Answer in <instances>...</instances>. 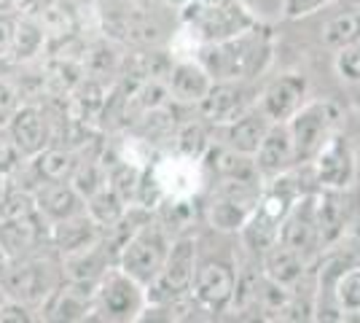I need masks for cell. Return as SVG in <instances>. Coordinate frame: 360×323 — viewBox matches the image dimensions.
<instances>
[{
	"mask_svg": "<svg viewBox=\"0 0 360 323\" xmlns=\"http://www.w3.org/2000/svg\"><path fill=\"white\" fill-rule=\"evenodd\" d=\"M25 156L19 154L14 138L8 135V129L0 124V172H11L16 165H22Z\"/></svg>",
	"mask_w": 360,
	"mask_h": 323,
	"instance_id": "e575fe53",
	"label": "cell"
},
{
	"mask_svg": "<svg viewBox=\"0 0 360 323\" xmlns=\"http://www.w3.org/2000/svg\"><path fill=\"white\" fill-rule=\"evenodd\" d=\"M6 262H8V259H6V253H3V251H0V270H3V267H6Z\"/></svg>",
	"mask_w": 360,
	"mask_h": 323,
	"instance_id": "7bdbcfd3",
	"label": "cell"
},
{
	"mask_svg": "<svg viewBox=\"0 0 360 323\" xmlns=\"http://www.w3.org/2000/svg\"><path fill=\"white\" fill-rule=\"evenodd\" d=\"M194 272H196V237L194 234H175L159 277L150 286H146L148 308H162L167 302L183 296V293H191Z\"/></svg>",
	"mask_w": 360,
	"mask_h": 323,
	"instance_id": "5b68a950",
	"label": "cell"
},
{
	"mask_svg": "<svg viewBox=\"0 0 360 323\" xmlns=\"http://www.w3.org/2000/svg\"><path fill=\"white\" fill-rule=\"evenodd\" d=\"M100 240H103V227H100L86 210L49 227V243L57 251L60 259L62 256H70V253H78V251H86V248L97 246Z\"/></svg>",
	"mask_w": 360,
	"mask_h": 323,
	"instance_id": "9a60e30c",
	"label": "cell"
},
{
	"mask_svg": "<svg viewBox=\"0 0 360 323\" xmlns=\"http://www.w3.org/2000/svg\"><path fill=\"white\" fill-rule=\"evenodd\" d=\"M19 0H0V11H8V8H16Z\"/></svg>",
	"mask_w": 360,
	"mask_h": 323,
	"instance_id": "ab89813d",
	"label": "cell"
},
{
	"mask_svg": "<svg viewBox=\"0 0 360 323\" xmlns=\"http://www.w3.org/2000/svg\"><path fill=\"white\" fill-rule=\"evenodd\" d=\"M70 184L75 186V191H78L84 200H89L91 194H97L100 189L108 186V165L100 162V159H81V165L75 170Z\"/></svg>",
	"mask_w": 360,
	"mask_h": 323,
	"instance_id": "4dcf8cb0",
	"label": "cell"
},
{
	"mask_svg": "<svg viewBox=\"0 0 360 323\" xmlns=\"http://www.w3.org/2000/svg\"><path fill=\"white\" fill-rule=\"evenodd\" d=\"M6 129L14 138L16 148L25 159H32L35 154H41L46 146H51V127H49V116L41 103H22L14 116L8 119Z\"/></svg>",
	"mask_w": 360,
	"mask_h": 323,
	"instance_id": "4fadbf2b",
	"label": "cell"
},
{
	"mask_svg": "<svg viewBox=\"0 0 360 323\" xmlns=\"http://www.w3.org/2000/svg\"><path fill=\"white\" fill-rule=\"evenodd\" d=\"M333 302L342 312H360V267H347L336 275Z\"/></svg>",
	"mask_w": 360,
	"mask_h": 323,
	"instance_id": "1f68e13d",
	"label": "cell"
},
{
	"mask_svg": "<svg viewBox=\"0 0 360 323\" xmlns=\"http://www.w3.org/2000/svg\"><path fill=\"white\" fill-rule=\"evenodd\" d=\"M103 30L110 41L129 44L135 49H153L165 38V27L159 25V19L143 11H110L103 19Z\"/></svg>",
	"mask_w": 360,
	"mask_h": 323,
	"instance_id": "7c38bea8",
	"label": "cell"
},
{
	"mask_svg": "<svg viewBox=\"0 0 360 323\" xmlns=\"http://www.w3.org/2000/svg\"><path fill=\"white\" fill-rule=\"evenodd\" d=\"M6 299H8V293H6V289H3V286H0V308H3V305H6Z\"/></svg>",
	"mask_w": 360,
	"mask_h": 323,
	"instance_id": "b9f144b4",
	"label": "cell"
},
{
	"mask_svg": "<svg viewBox=\"0 0 360 323\" xmlns=\"http://www.w3.org/2000/svg\"><path fill=\"white\" fill-rule=\"evenodd\" d=\"M255 167L261 172V178H277L283 172H290L296 167V154H293V140L288 132L285 122H274L266 132V138L261 140L258 151L253 154Z\"/></svg>",
	"mask_w": 360,
	"mask_h": 323,
	"instance_id": "e0dca14e",
	"label": "cell"
},
{
	"mask_svg": "<svg viewBox=\"0 0 360 323\" xmlns=\"http://www.w3.org/2000/svg\"><path fill=\"white\" fill-rule=\"evenodd\" d=\"M22 106V94L16 89L8 78L0 76V124L6 127L8 119L16 113V108Z\"/></svg>",
	"mask_w": 360,
	"mask_h": 323,
	"instance_id": "836d02e7",
	"label": "cell"
},
{
	"mask_svg": "<svg viewBox=\"0 0 360 323\" xmlns=\"http://www.w3.org/2000/svg\"><path fill=\"white\" fill-rule=\"evenodd\" d=\"M271 119L258 108L255 103L250 110H245L242 116H237L234 122H229L224 127V140L229 148H234V151H240V154H248L253 156L258 151V146H261V140L266 138V132H269L271 127Z\"/></svg>",
	"mask_w": 360,
	"mask_h": 323,
	"instance_id": "7402d4cb",
	"label": "cell"
},
{
	"mask_svg": "<svg viewBox=\"0 0 360 323\" xmlns=\"http://www.w3.org/2000/svg\"><path fill=\"white\" fill-rule=\"evenodd\" d=\"M320 38L330 49H342L345 44L360 38V8L342 11V14H333L330 19H326V25L320 30Z\"/></svg>",
	"mask_w": 360,
	"mask_h": 323,
	"instance_id": "f1b7e54d",
	"label": "cell"
},
{
	"mask_svg": "<svg viewBox=\"0 0 360 323\" xmlns=\"http://www.w3.org/2000/svg\"><path fill=\"white\" fill-rule=\"evenodd\" d=\"M269 57V38L264 30L245 27L221 41H207L199 49L202 68L212 81H248L253 78Z\"/></svg>",
	"mask_w": 360,
	"mask_h": 323,
	"instance_id": "6da1fadb",
	"label": "cell"
},
{
	"mask_svg": "<svg viewBox=\"0 0 360 323\" xmlns=\"http://www.w3.org/2000/svg\"><path fill=\"white\" fill-rule=\"evenodd\" d=\"M35 208L44 218L46 224H57V221H65L70 215H78L86 210V200L75 191V186L70 181L65 184H44L35 189Z\"/></svg>",
	"mask_w": 360,
	"mask_h": 323,
	"instance_id": "44dd1931",
	"label": "cell"
},
{
	"mask_svg": "<svg viewBox=\"0 0 360 323\" xmlns=\"http://www.w3.org/2000/svg\"><path fill=\"white\" fill-rule=\"evenodd\" d=\"M127 202L121 200L119 194L110 189V186H105V189H100L97 194H91L89 200H86V213L103 227V229H108V227H113L116 221H119L121 215L127 213Z\"/></svg>",
	"mask_w": 360,
	"mask_h": 323,
	"instance_id": "f546056e",
	"label": "cell"
},
{
	"mask_svg": "<svg viewBox=\"0 0 360 323\" xmlns=\"http://www.w3.org/2000/svg\"><path fill=\"white\" fill-rule=\"evenodd\" d=\"M339 119V110L330 100H312L288 119V132L293 140L296 165H309L315 154L326 146V140L333 135V124Z\"/></svg>",
	"mask_w": 360,
	"mask_h": 323,
	"instance_id": "8992f818",
	"label": "cell"
},
{
	"mask_svg": "<svg viewBox=\"0 0 360 323\" xmlns=\"http://www.w3.org/2000/svg\"><path fill=\"white\" fill-rule=\"evenodd\" d=\"M237 280L240 275L234 272V264L224 259H207L196 264L194 283H191V296L205 312H226L234 305L237 293Z\"/></svg>",
	"mask_w": 360,
	"mask_h": 323,
	"instance_id": "ba28073f",
	"label": "cell"
},
{
	"mask_svg": "<svg viewBox=\"0 0 360 323\" xmlns=\"http://www.w3.org/2000/svg\"><path fill=\"white\" fill-rule=\"evenodd\" d=\"M148 308L146 286L127 275L119 264H113L105 275L100 277L94 289V315L103 321L129 323L140 321Z\"/></svg>",
	"mask_w": 360,
	"mask_h": 323,
	"instance_id": "277c9868",
	"label": "cell"
},
{
	"mask_svg": "<svg viewBox=\"0 0 360 323\" xmlns=\"http://www.w3.org/2000/svg\"><path fill=\"white\" fill-rule=\"evenodd\" d=\"M108 165V186L119 194L127 205H132L140 191V184H143V175H146V167H140L129 159H116V162H105Z\"/></svg>",
	"mask_w": 360,
	"mask_h": 323,
	"instance_id": "4316f807",
	"label": "cell"
},
{
	"mask_svg": "<svg viewBox=\"0 0 360 323\" xmlns=\"http://www.w3.org/2000/svg\"><path fill=\"white\" fill-rule=\"evenodd\" d=\"M14 32H16V16L0 11V60H8L11 46H14Z\"/></svg>",
	"mask_w": 360,
	"mask_h": 323,
	"instance_id": "8d00e7d4",
	"label": "cell"
},
{
	"mask_svg": "<svg viewBox=\"0 0 360 323\" xmlns=\"http://www.w3.org/2000/svg\"><path fill=\"white\" fill-rule=\"evenodd\" d=\"M62 283V264L57 251L51 253L35 251L19 259H8L0 270V286L6 289L8 299L30 305L35 312L44 308V302Z\"/></svg>",
	"mask_w": 360,
	"mask_h": 323,
	"instance_id": "7a4b0ae2",
	"label": "cell"
},
{
	"mask_svg": "<svg viewBox=\"0 0 360 323\" xmlns=\"http://www.w3.org/2000/svg\"><path fill=\"white\" fill-rule=\"evenodd\" d=\"M6 191H8V172H0V202L6 197Z\"/></svg>",
	"mask_w": 360,
	"mask_h": 323,
	"instance_id": "f35d334b",
	"label": "cell"
},
{
	"mask_svg": "<svg viewBox=\"0 0 360 323\" xmlns=\"http://www.w3.org/2000/svg\"><path fill=\"white\" fill-rule=\"evenodd\" d=\"M38 321L35 310L25 302H16V299H6V305L0 308V323H32Z\"/></svg>",
	"mask_w": 360,
	"mask_h": 323,
	"instance_id": "d590c367",
	"label": "cell"
},
{
	"mask_svg": "<svg viewBox=\"0 0 360 323\" xmlns=\"http://www.w3.org/2000/svg\"><path fill=\"white\" fill-rule=\"evenodd\" d=\"M167 89L175 106H194L210 92L212 78L210 73L202 68L199 60H180L172 62L169 73H167Z\"/></svg>",
	"mask_w": 360,
	"mask_h": 323,
	"instance_id": "ac0fdd59",
	"label": "cell"
},
{
	"mask_svg": "<svg viewBox=\"0 0 360 323\" xmlns=\"http://www.w3.org/2000/svg\"><path fill=\"white\" fill-rule=\"evenodd\" d=\"M169 246H172V232L167 229L159 218L150 215L148 221L124 243L116 264L127 275L135 277L137 283L150 286L165 267Z\"/></svg>",
	"mask_w": 360,
	"mask_h": 323,
	"instance_id": "3957f363",
	"label": "cell"
},
{
	"mask_svg": "<svg viewBox=\"0 0 360 323\" xmlns=\"http://www.w3.org/2000/svg\"><path fill=\"white\" fill-rule=\"evenodd\" d=\"M347 189H317L315 191V215H317V240L320 251L333 246L347 224Z\"/></svg>",
	"mask_w": 360,
	"mask_h": 323,
	"instance_id": "ffe728a7",
	"label": "cell"
},
{
	"mask_svg": "<svg viewBox=\"0 0 360 323\" xmlns=\"http://www.w3.org/2000/svg\"><path fill=\"white\" fill-rule=\"evenodd\" d=\"M304 103H307V78L288 73V76L274 78L264 89L258 108L269 116L271 122H288Z\"/></svg>",
	"mask_w": 360,
	"mask_h": 323,
	"instance_id": "2e32d148",
	"label": "cell"
},
{
	"mask_svg": "<svg viewBox=\"0 0 360 323\" xmlns=\"http://www.w3.org/2000/svg\"><path fill=\"white\" fill-rule=\"evenodd\" d=\"M280 243L288 248H293V251H299L307 262L320 251L315 194H299V197L293 200V205L288 208L285 218H283V224H280Z\"/></svg>",
	"mask_w": 360,
	"mask_h": 323,
	"instance_id": "8fae6325",
	"label": "cell"
},
{
	"mask_svg": "<svg viewBox=\"0 0 360 323\" xmlns=\"http://www.w3.org/2000/svg\"><path fill=\"white\" fill-rule=\"evenodd\" d=\"M326 3H330V0H285V11L288 16H304L320 6H326Z\"/></svg>",
	"mask_w": 360,
	"mask_h": 323,
	"instance_id": "74e56055",
	"label": "cell"
},
{
	"mask_svg": "<svg viewBox=\"0 0 360 323\" xmlns=\"http://www.w3.org/2000/svg\"><path fill=\"white\" fill-rule=\"evenodd\" d=\"M309 165L317 189H349L355 181V151L342 135H330Z\"/></svg>",
	"mask_w": 360,
	"mask_h": 323,
	"instance_id": "30bf717a",
	"label": "cell"
},
{
	"mask_svg": "<svg viewBox=\"0 0 360 323\" xmlns=\"http://www.w3.org/2000/svg\"><path fill=\"white\" fill-rule=\"evenodd\" d=\"M60 264H62V280L97 289L100 277L105 275L108 270L116 264V259H113V253L108 251L105 243L100 240L97 246L86 248V251H78V253H70V256H62Z\"/></svg>",
	"mask_w": 360,
	"mask_h": 323,
	"instance_id": "d6986e66",
	"label": "cell"
},
{
	"mask_svg": "<svg viewBox=\"0 0 360 323\" xmlns=\"http://www.w3.org/2000/svg\"><path fill=\"white\" fill-rule=\"evenodd\" d=\"M81 159H84L81 151L73 148V146L51 143V146H46L41 154L32 156L30 165L41 184H44V181H49V184H65V181H73Z\"/></svg>",
	"mask_w": 360,
	"mask_h": 323,
	"instance_id": "cb8c5ba5",
	"label": "cell"
},
{
	"mask_svg": "<svg viewBox=\"0 0 360 323\" xmlns=\"http://www.w3.org/2000/svg\"><path fill=\"white\" fill-rule=\"evenodd\" d=\"M121 62L124 54L116 41L103 38V41H91L89 46L81 49V68H84V78L100 81L105 87H113L121 76Z\"/></svg>",
	"mask_w": 360,
	"mask_h": 323,
	"instance_id": "603a6c76",
	"label": "cell"
},
{
	"mask_svg": "<svg viewBox=\"0 0 360 323\" xmlns=\"http://www.w3.org/2000/svg\"><path fill=\"white\" fill-rule=\"evenodd\" d=\"M255 103L258 100H253V92L245 87V81H212L210 92L196 103V110L205 124L226 127L245 110H250Z\"/></svg>",
	"mask_w": 360,
	"mask_h": 323,
	"instance_id": "9c48e42d",
	"label": "cell"
},
{
	"mask_svg": "<svg viewBox=\"0 0 360 323\" xmlns=\"http://www.w3.org/2000/svg\"><path fill=\"white\" fill-rule=\"evenodd\" d=\"M336 70L347 81H360V38L336 49Z\"/></svg>",
	"mask_w": 360,
	"mask_h": 323,
	"instance_id": "d6a6232c",
	"label": "cell"
},
{
	"mask_svg": "<svg viewBox=\"0 0 360 323\" xmlns=\"http://www.w3.org/2000/svg\"><path fill=\"white\" fill-rule=\"evenodd\" d=\"M172 146H175V156H180V159L202 162V156L207 154V148H210V138H207L205 122L194 119V122L178 124L175 135H172Z\"/></svg>",
	"mask_w": 360,
	"mask_h": 323,
	"instance_id": "484cf974",
	"label": "cell"
},
{
	"mask_svg": "<svg viewBox=\"0 0 360 323\" xmlns=\"http://www.w3.org/2000/svg\"><path fill=\"white\" fill-rule=\"evenodd\" d=\"M46 35L44 30L30 22V19H25V16H16V32H14V46H11V54H8V60L14 62H25V60H32L35 54H41L46 49Z\"/></svg>",
	"mask_w": 360,
	"mask_h": 323,
	"instance_id": "83f0119b",
	"label": "cell"
},
{
	"mask_svg": "<svg viewBox=\"0 0 360 323\" xmlns=\"http://www.w3.org/2000/svg\"><path fill=\"white\" fill-rule=\"evenodd\" d=\"M264 184L248 181H218V189L207 205L210 224L221 232H240L261 200Z\"/></svg>",
	"mask_w": 360,
	"mask_h": 323,
	"instance_id": "52a82bcc",
	"label": "cell"
},
{
	"mask_svg": "<svg viewBox=\"0 0 360 323\" xmlns=\"http://www.w3.org/2000/svg\"><path fill=\"white\" fill-rule=\"evenodd\" d=\"M165 3H169V6H178V8H186L191 0H165Z\"/></svg>",
	"mask_w": 360,
	"mask_h": 323,
	"instance_id": "60d3db41",
	"label": "cell"
},
{
	"mask_svg": "<svg viewBox=\"0 0 360 323\" xmlns=\"http://www.w3.org/2000/svg\"><path fill=\"white\" fill-rule=\"evenodd\" d=\"M44 248H51V243H49V224L41 218V213L0 218V251L6 253V259H19Z\"/></svg>",
	"mask_w": 360,
	"mask_h": 323,
	"instance_id": "5bb4252c",
	"label": "cell"
},
{
	"mask_svg": "<svg viewBox=\"0 0 360 323\" xmlns=\"http://www.w3.org/2000/svg\"><path fill=\"white\" fill-rule=\"evenodd\" d=\"M261 256H264V275L274 283H280V286H285V289L299 286L307 275V264L309 262L301 256L299 251L283 246L280 240L271 248H266Z\"/></svg>",
	"mask_w": 360,
	"mask_h": 323,
	"instance_id": "d4e9b609",
	"label": "cell"
}]
</instances>
